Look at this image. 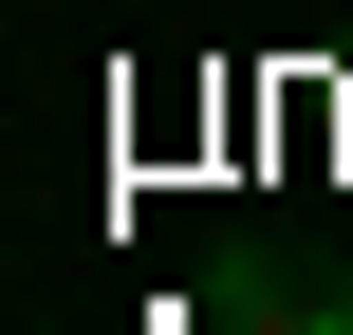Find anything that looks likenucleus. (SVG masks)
<instances>
[{
	"mask_svg": "<svg viewBox=\"0 0 353 335\" xmlns=\"http://www.w3.org/2000/svg\"><path fill=\"white\" fill-rule=\"evenodd\" d=\"M205 335H353V280H316V261H223L205 280Z\"/></svg>",
	"mask_w": 353,
	"mask_h": 335,
	"instance_id": "f257e3e1",
	"label": "nucleus"
}]
</instances>
